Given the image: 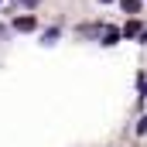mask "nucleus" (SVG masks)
I'll list each match as a JSON object with an SVG mask.
<instances>
[{"mask_svg":"<svg viewBox=\"0 0 147 147\" xmlns=\"http://www.w3.org/2000/svg\"><path fill=\"white\" fill-rule=\"evenodd\" d=\"M38 28V21L28 14V17H14V31H34Z\"/></svg>","mask_w":147,"mask_h":147,"instance_id":"nucleus-1","label":"nucleus"},{"mask_svg":"<svg viewBox=\"0 0 147 147\" xmlns=\"http://www.w3.org/2000/svg\"><path fill=\"white\" fill-rule=\"evenodd\" d=\"M120 7H123V14H140V0H120Z\"/></svg>","mask_w":147,"mask_h":147,"instance_id":"nucleus-2","label":"nucleus"},{"mask_svg":"<svg viewBox=\"0 0 147 147\" xmlns=\"http://www.w3.org/2000/svg\"><path fill=\"white\" fill-rule=\"evenodd\" d=\"M137 31H140V24H137V21H127V28H123V34H127V38H134Z\"/></svg>","mask_w":147,"mask_h":147,"instance_id":"nucleus-3","label":"nucleus"},{"mask_svg":"<svg viewBox=\"0 0 147 147\" xmlns=\"http://www.w3.org/2000/svg\"><path fill=\"white\" fill-rule=\"evenodd\" d=\"M116 41H120V34H116V31H113V28H110V31L103 34V45H116Z\"/></svg>","mask_w":147,"mask_h":147,"instance_id":"nucleus-4","label":"nucleus"},{"mask_svg":"<svg viewBox=\"0 0 147 147\" xmlns=\"http://www.w3.org/2000/svg\"><path fill=\"white\" fill-rule=\"evenodd\" d=\"M55 38H58V28H51V31H45V34H41V41H45V45H51Z\"/></svg>","mask_w":147,"mask_h":147,"instance_id":"nucleus-5","label":"nucleus"},{"mask_svg":"<svg viewBox=\"0 0 147 147\" xmlns=\"http://www.w3.org/2000/svg\"><path fill=\"white\" fill-rule=\"evenodd\" d=\"M137 134H147V116L140 120V123H137Z\"/></svg>","mask_w":147,"mask_h":147,"instance_id":"nucleus-6","label":"nucleus"},{"mask_svg":"<svg viewBox=\"0 0 147 147\" xmlns=\"http://www.w3.org/2000/svg\"><path fill=\"white\" fill-rule=\"evenodd\" d=\"M0 38H7V28H0Z\"/></svg>","mask_w":147,"mask_h":147,"instance_id":"nucleus-7","label":"nucleus"},{"mask_svg":"<svg viewBox=\"0 0 147 147\" xmlns=\"http://www.w3.org/2000/svg\"><path fill=\"white\" fill-rule=\"evenodd\" d=\"M99 3H110V0H99Z\"/></svg>","mask_w":147,"mask_h":147,"instance_id":"nucleus-8","label":"nucleus"},{"mask_svg":"<svg viewBox=\"0 0 147 147\" xmlns=\"http://www.w3.org/2000/svg\"><path fill=\"white\" fill-rule=\"evenodd\" d=\"M0 3H3V0H0Z\"/></svg>","mask_w":147,"mask_h":147,"instance_id":"nucleus-9","label":"nucleus"}]
</instances>
